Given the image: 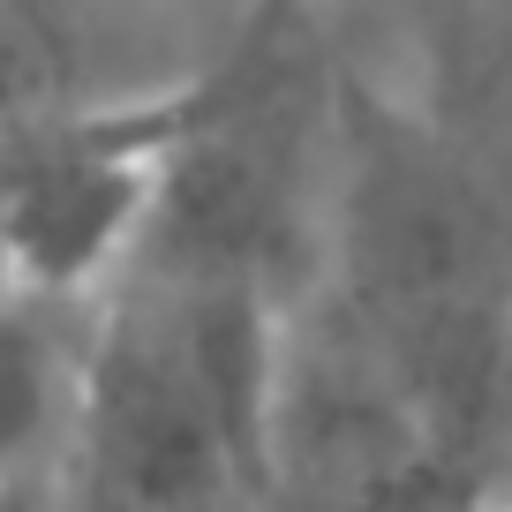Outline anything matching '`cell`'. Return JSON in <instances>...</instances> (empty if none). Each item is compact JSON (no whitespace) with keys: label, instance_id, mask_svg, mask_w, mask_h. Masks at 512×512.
<instances>
[{"label":"cell","instance_id":"cell-1","mask_svg":"<svg viewBox=\"0 0 512 512\" xmlns=\"http://www.w3.org/2000/svg\"><path fill=\"white\" fill-rule=\"evenodd\" d=\"M279 324L249 279L128 264L83 339L76 512H219L272 497Z\"/></svg>","mask_w":512,"mask_h":512},{"label":"cell","instance_id":"cell-5","mask_svg":"<svg viewBox=\"0 0 512 512\" xmlns=\"http://www.w3.org/2000/svg\"><path fill=\"white\" fill-rule=\"evenodd\" d=\"M497 512H512V452H505V505H497Z\"/></svg>","mask_w":512,"mask_h":512},{"label":"cell","instance_id":"cell-3","mask_svg":"<svg viewBox=\"0 0 512 512\" xmlns=\"http://www.w3.org/2000/svg\"><path fill=\"white\" fill-rule=\"evenodd\" d=\"M83 347H68L61 309L0 287V490H23L76 430Z\"/></svg>","mask_w":512,"mask_h":512},{"label":"cell","instance_id":"cell-4","mask_svg":"<svg viewBox=\"0 0 512 512\" xmlns=\"http://www.w3.org/2000/svg\"><path fill=\"white\" fill-rule=\"evenodd\" d=\"M497 505H505V467H482L407 430L369 460L339 467L332 482L302 490L287 512H497Z\"/></svg>","mask_w":512,"mask_h":512},{"label":"cell","instance_id":"cell-2","mask_svg":"<svg viewBox=\"0 0 512 512\" xmlns=\"http://www.w3.org/2000/svg\"><path fill=\"white\" fill-rule=\"evenodd\" d=\"M226 68L121 106L23 113L0 128V287L31 302H76L136 256L166 174L211 128Z\"/></svg>","mask_w":512,"mask_h":512}]
</instances>
